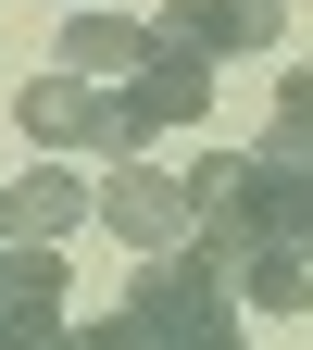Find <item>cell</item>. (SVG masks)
<instances>
[{
  "label": "cell",
  "mask_w": 313,
  "mask_h": 350,
  "mask_svg": "<svg viewBox=\"0 0 313 350\" xmlns=\"http://www.w3.org/2000/svg\"><path fill=\"white\" fill-rule=\"evenodd\" d=\"M188 200H201V238L226 250H313V163L301 150H201L188 163Z\"/></svg>",
  "instance_id": "6da1fadb"
},
{
  "label": "cell",
  "mask_w": 313,
  "mask_h": 350,
  "mask_svg": "<svg viewBox=\"0 0 313 350\" xmlns=\"http://www.w3.org/2000/svg\"><path fill=\"white\" fill-rule=\"evenodd\" d=\"M226 288H238V250H226V238H188V250L138 262L125 325H138L151 350H251V338H238V313H226Z\"/></svg>",
  "instance_id": "7a4b0ae2"
},
{
  "label": "cell",
  "mask_w": 313,
  "mask_h": 350,
  "mask_svg": "<svg viewBox=\"0 0 313 350\" xmlns=\"http://www.w3.org/2000/svg\"><path fill=\"white\" fill-rule=\"evenodd\" d=\"M201 100H213V63H188V51H151L125 88H101V150H113V163H151V138L201 125Z\"/></svg>",
  "instance_id": "3957f363"
},
{
  "label": "cell",
  "mask_w": 313,
  "mask_h": 350,
  "mask_svg": "<svg viewBox=\"0 0 313 350\" xmlns=\"http://www.w3.org/2000/svg\"><path fill=\"white\" fill-rule=\"evenodd\" d=\"M101 226L138 250V262H163V250L201 238V200H188V175H163V163H113L101 175Z\"/></svg>",
  "instance_id": "277c9868"
},
{
  "label": "cell",
  "mask_w": 313,
  "mask_h": 350,
  "mask_svg": "<svg viewBox=\"0 0 313 350\" xmlns=\"http://www.w3.org/2000/svg\"><path fill=\"white\" fill-rule=\"evenodd\" d=\"M163 51L188 63H226V51H276V0H175V13H151Z\"/></svg>",
  "instance_id": "5b68a950"
},
{
  "label": "cell",
  "mask_w": 313,
  "mask_h": 350,
  "mask_svg": "<svg viewBox=\"0 0 313 350\" xmlns=\"http://www.w3.org/2000/svg\"><path fill=\"white\" fill-rule=\"evenodd\" d=\"M151 51H163V38H151L138 13H101V0L63 13V75H88V88H101V75H138Z\"/></svg>",
  "instance_id": "8992f818"
},
{
  "label": "cell",
  "mask_w": 313,
  "mask_h": 350,
  "mask_svg": "<svg viewBox=\"0 0 313 350\" xmlns=\"http://www.w3.org/2000/svg\"><path fill=\"white\" fill-rule=\"evenodd\" d=\"M13 113H25V138L38 150H101V88H88V75H38V88H13Z\"/></svg>",
  "instance_id": "52a82bcc"
},
{
  "label": "cell",
  "mask_w": 313,
  "mask_h": 350,
  "mask_svg": "<svg viewBox=\"0 0 313 350\" xmlns=\"http://www.w3.org/2000/svg\"><path fill=\"white\" fill-rule=\"evenodd\" d=\"M88 213H101V188H88L75 163H38L25 188H13V238H38V250H51L63 226H88ZM13 238H0V250H13Z\"/></svg>",
  "instance_id": "ba28073f"
},
{
  "label": "cell",
  "mask_w": 313,
  "mask_h": 350,
  "mask_svg": "<svg viewBox=\"0 0 313 350\" xmlns=\"http://www.w3.org/2000/svg\"><path fill=\"white\" fill-rule=\"evenodd\" d=\"M0 325H63V250H38V238L0 250Z\"/></svg>",
  "instance_id": "9c48e42d"
},
{
  "label": "cell",
  "mask_w": 313,
  "mask_h": 350,
  "mask_svg": "<svg viewBox=\"0 0 313 350\" xmlns=\"http://www.w3.org/2000/svg\"><path fill=\"white\" fill-rule=\"evenodd\" d=\"M238 300H263V313H313V250H238Z\"/></svg>",
  "instance_id": "30bf717a"
},
{
  "label": "cell",
  "mask_w": 313,
  "mask_h": 350,
  "mask_svg": "<svg viewBox=\"0 0 313 350\" xmlns=\"http://www.w3.org/2000/svg\"><path fill=\"white\" fill-rule=\"evenodd\" d=\"M263 138L313 163V63H288V75H276V125H263Z\"/></svg>",
  "instance_id": "8fae6325"
},
{
  "label": "cell",
  "mask_w": 313,
  "mask_h": 350,
  "mask_svg": "<svg viewBox=\"0 0 313 350\" xmlns=\"http://www.w3.org/2000/svg\"><path fill=\"white\" fill-rule=\"evenodd\" d=\"M75 350H151V338L125 325V313H101V325H75Z\"/></svg>",
  "instance_id": "7c38bea8"
},
{
  "label": "cell",
  "mask_w": 313,
  "mask_h": 350,
  "mask_svg": "<svg viewBox=\"0 0 313 350\" xmlns=\"http://www.w3.org/2000/svg\"><path fill=\"white\" fill-rule=\"evenodd\" d=\"M0 350H75V325H0Z\"/></svg>",
  "instance_id": "4fadbf2b"
},
{
  "label": "cell",
  "mask_w": 313,
  "mask_h": 350,
  "mask_svg": "<svg viewBox=\"0 0 313 350\" xmlns=\"http://www.w3.org/2000/svg\"><path fill=\"white\" fill-rule=\"evenodd\" d=\"M0 238H13V188H0Z\"/></svg>",
  "instance_id": "5bb4252c"
}]
</instances>
